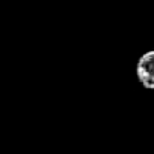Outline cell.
<instances>
[{
	"label": "cell",
	"instance_id": "6da1fadb",
	"mask_svg": "<svg viewBox=\"0 0 154 154\" xmlns=\"http://www.w3.org/2000/svg\"><path fill=\"white\" fill-rule=\"evenodd\" d=\"M136 76L145 88L154 90V50L144 52L139 57L136 64Z\"/></svg>",
	"mask_w": 154,
	"mask_h": 154
}]
</instances>
